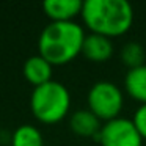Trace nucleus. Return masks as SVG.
I'll use <instances>...</instances> for the list:
<instances>
[{
	"mask_svg": "<svg viewBox=\"0 0 146 146\" xmlns=\"http://www.w3.org/2000/svg\"><path fill=\"white\" fill-rule=\"evenodd\" d=\"M85 36L82 25L74 21L50 22L42 29L38 38L39 55L44 57L52 66L66 64L82 54Z\"/></svg>",
	"mask_w": 146,
	"mask_h": 146,
	"instance_id": "1",
	"label": "nucleus"
},
{
	"mask_svg": "<svg viewBox=\"0 0 146 146\" xmlns=\"http://www.w3.org/2000/svg\"><path fill=\"white\" fill-rule=\"evenodd\" d=\"M80 14L91 33L107 38L124 35L133 22V8L127 0H86Z\"/></svg>",
	"mask_w": 146,
	"mask_h": 146,
	"instance_id": "2",
	"label": "nucleus"
},
{
	"mask_svg": "<svg viewBox=\"0 0 146 146\" xmlns=\"http://www.w3.org/2000/svg\"><path fill=\"white\" fill-rule=\"evenodd\" d=\"M71 107V94L63 83L50 80L35 86L30 96V108L36 119L46 124L61 121Z\"/></svg>",
	"mask_w": 146,
	"mask_h": 146,
	"instance_id": "3",
	"label": "nucleus"
},
{
	"mask_svg": "<svg viewBox=\"0 0 146 146\" xmlns=\"http://www.w3.org/2000/svg\"><path fill=\"white\" fill-rule=\"evenodd\" d=\"M124 98L119 86L113 82H96L88 91V110L105 123L119 116L123 110Z\"/></svg>",
	"mask_w": 146,
	"mask_h": 146,
	"instance_id": "4",
	"label": "nucleus"
},
{
	"mask_svg": "<svg viewBox=\"0 0 146 146\" xmlns=\"http://www.w3.org/2000/svg\"><path fill=\"white\" fill-rule=\"evenodd\" d=\"M101 146H141L143 137L140 135L132 119L129 118H115L102 124L98 137Z\"/></svg>",
	"mask_w": 146,
	"mask_h": 146,
	"instance_id": "5",
	"label": "nucleus"
},
{
	"mask_svg": "<svg viewBox=\"0 0 146 146\" xmlns=\"http://www.w3.org/2000/svg\"><path fill=\"white\" fill-rule=\"evenodd\" d=\"M82 54L94 63L107 61L113 55V42L107 36L98 35V33H90L83 39Z\"/></svg>",
	"mask_w": 146,
	"mask_h": 146,
	"instance_id": "6",
	"label": "nucleus"
},
{
	"mask_svg": "<svg viewBox=\"0 0 146 146\" xmlns=\"http://www.w3.org/2000/svg\"><path fill=\"white\" fill-rule=\"evenodd\" d=\"M44 13L52 19V22H66L72 21L82 13V0H46L42 3Z\"/></svg>",
	"mask_w": 146,
	"mask_h": 146,
	"instance_id": "7",
	"label": "nucleus"
},
{
	"mask_svg": "<svg viewBox=\"0 0 146 146\" xmlns=\"http://www.w3.org/2000/svg\"><path fill=\"white\" fill-rule=\"evenodd\" d=\"M22 71L24 77L35 86H39L52 80V64L39 54L27 58Z\"/></svg>",
	"mask_w": 146,
	"mask_h": 146,
	"instance_id": "8",
	"label": "nucleus"
},
{
	"mask_svg": "<svg viewBox=\"0 0 146 146\" xmlns=\"http://www.w3.org/2000/svg\"><path fill=\"white\" fill-rule=\"evenodd\" d=\"M69 126L80 137H98L102 124L91 110H77L71 115Z\"/></svg>",
	"mask_w": 146,
	"mask_h": 146,
	"instance_id": "9",
	"label": "nucleus"
},
{
	"mask_svg": "<svg viewBox=\"0 0 146 146\" xmlns=\"http://www.w3.org/2000/svg\"><path fill=\"white\" fill-rule=\"evenodd\" d=\"M124 86L133 99L146 104V63L143 66L129 69L124 79Z\"/></svg>",
	"mask_w": 146,
	"mask_h": 146,
	"instance_id": "10",
	"label": "nucleus"
},
{
	"mask_svg": "<svg viewBox=\"0 0 146 146\" xmlns=\"http://www.w3.org/2000/svg\"><path fill=\"white\" fill-rule=\"evenodd\" d=\"M42 135L38 127L32 124H22L13 133L11 146H42Z\"/></svg>",
	"mask_w": 146,
	"mask_h": 146,
	"instance_id": "11",
	"label": "nucleus"
},
{
	"mask_svg": "<svg viewBox=\"0 0 146 146\" xmlns=\"http://www.w3.org/2000/svg\"><path fill=\"white\" fill-rule=\"evenodd\" d=\"M121 60L129 69L143 66L146 61V50L140 42L129 41L121 49Z\"/></svg>",
	"mask_w": 146,
	"mask_h": 146,
	"instance_id": "12",
	"label": "nucleus"
},
{
	"mask_svg": "<svg viewBox=\"0 0 146 146\" xmlns=\"http://www.w3.org/2000/svg\"><path fill=\"white\" fill-rule=\"evenodd\" d=\"M133 124L138 129L140 135L143 138H146V104H141L138 108H137L135 115H133Z\"/></svg>",
	"mask_w": 146,
	"mask_h": 146,
	"instance_id": "13",
	"label": "nucleus"
}]
</instances>
